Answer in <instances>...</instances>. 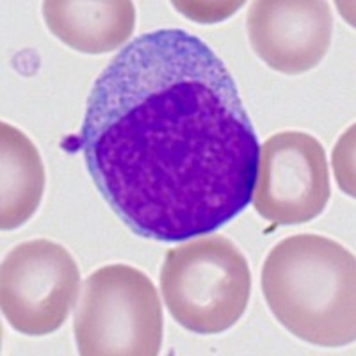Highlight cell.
Returning <instances> with one entry per match:
<instances>
[{
	"label": "cell",
	"instance_id": "6da1fadb",
	"mask_svg": "<svg viewBox=\"0 0 356 356\" xmlns=\"http://www.w3.org/2000/svg\"><path fill=\"white\" fill-rule=\"evenodd\" d=\"M81 150L130 232L178 243L250 205L260 145L218 54L187 31L161 29L130 41L98 75Z\"/></svg>",
	"mask_w": 356,
	"mask_h": 356
},
{
	"label": "cell",
	"instance_id": "7a4b0ae2",
	"mask_svg": "<svg viewBox=\"0 0 356 356\" xmlns=\"http://www.w3.org/2000/svg\"><path fill=\"white\" fill-rule=\"evenodd\" d=\"M266 303L289 333L321 348L356 339V262L351 251L324 235L280 241L262 267Z\"/></svg>",
	"mask_w": 356,
	"mask_h": 356
},
{
	"label": "cell",
	"instance_id": "3957f363",
	"mask_svg": "<svg viewBox=\"0 0 356 356\" xmlns=\"http://www.w3.org/2000/svg\"><path fill=\"white\" fill-rule=\"evenodd\" d=\"M168 312L182 328L218 335L246 312L251 294L250 264L222 235H202L171 248L161 267Z\"/></svg>",
	"mask_w": 356,
	"mask_h": 356
},
{
	"label": "cell",
	"instance_id": "277c9868",
	"mask_svg": "<svg viewBox=\"0 0 356 356\" xmlns=\"http://www.w3.org/2000/svg\"><path fill=\"white\" fill-rule=\"evenodd\" d=\"M162 333L159 292L145 273L109 264L84 280L73 317L82 356H157Z\"/></svg>",
	"mask_w": 356,
	"mask_h": 356
},
{
	"label": "cell",
	"instance_id": "5b68a950",
	"mask_svg": "<svg viewBox=\"0 0 356 356\" xmlns=\"http://www.w3.org/2000/svg\"><path fill=\"white\" fill-rule=\"evenodd\" d=\"M81 271L70 251L49 239L25 241L0 267V307L15 332H57L79 300Z\"/></svg>",
	"mask_w": 356,
	"mask_h": 356
},
{
	"label": "cell",
	"instance_id": "8992f818",
	"mask_svg": "<svg viewBox=\"0 0 356 356\" xmlns=\"http://www.w3.org/2000/svg\"><path fill=\"white\" fill-rule=\"evenodd\" d=\"M332 186L326 154L312 134L289 130L259 152L253 207L275 225H303L323 214Z\"/></svg>",
	"mask_w": 356,
	"mask_h": 356
},
{
	"label": "cell",
	"instance_id": "52a82bcc",
	"mask_svg": "<svg viewBox=\"0 0 356 356\" xmlns=\"http://www.w3.org/2000/svg\"><path fill=\"white\" fill-rule=\"evenodd\" d=\"M333 36V13L321 0H259L248 13L253 52L275 72L300 75L321 65Z\"/></svg>",
	"mask_w": 356,
	"mask_h": 356
},
{
	"label": "cell",
	"instance_id": "ba28073f",
	"mask_svg": "<svg viewBox=\"0 0 356 356\" xmlns=\"http://www.w3.org/2000/svg\"><path fill=\"white\" fill-rule=\"evenodd\" d=\"M43 18L50 33L82 54L113 52L136 29V6L130 0H47Z\"/></svg>",
	"mask_w": 356,
	"mask_h": 356
},
{
	"label": "cell",
	"instance_id": "9c48e42d",
	"mask_svg": "<svg viewBox=\"0 0 356 356\" xmlns=\"http://www.w3.org/2000/svg\"><path fill=\"white\" fill-rule=\"evenodd\" d=\"M43 161L17 127L0 125V228L15 230L36 214L44 193Z\"/></svg>",
	"mask_w": 356,
	"mask_h": 356
}]
</instances>
